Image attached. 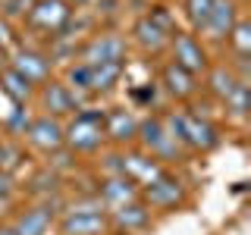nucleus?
I'll return each mask as SVG.
<instances>
[{
	"mask_svg": "<svg viewBox=\"0 0 251 235\" xmlns=\"http://www.w3.org/2000/svg\"><path fill=\"white\" fill-rule=\"evenodd\" d=\"M167 122H170V135L176 138V141H182V144H188V147L210 151V147L220 144L217 129H214L207 119L195 116V113H185V110H179V113H173Z\"/></svg>",
	"mask_w": 251,
	"mask_h": 235,
	"instance_id": "obj_1",
	"label": "nucleus"
},
{
	"mask_svg": "<svg viewBox=\"0 0 251 235\" xmlns=\"http://www.w3.org/2000/svg\"><path fill=\"white\" fill-rule=\"evenodd\" d=\"M104 141V113L100 110H78L75 119L63 125V144L73 151H94Z\"/></svg>",
	"mask_w": 251,
	"mask_h": 235,
	"instance_id": "obj_2",
	"label": "nucleus"
},
{
	"mask_svg": "<svg viewBox=\"0 0 251 235\" xmlns=\"http://www.w3.org/2000/svg\"><path fill=\"white\" fill-rule=\"evenodd\" d=\"M63 235H104L107 232V216L94 204H78L73 207L60 223Z\"/></svg>",
	"mask_w": 251,
	"mask_h": 235,
	"instance_id": "obj_3",
	"label": "nucleus"
},
{
	"mask_svg": "<svg viewBox=\"0 0 251 235\" xmlns=\"http://www.w3.org/2000/svg\"><path fill=\"white\" fill-rule=\"evenodd\" d=\"M69 16L73 10L66 0H35V6L28 10V22L41 31H60L69 22Z\"/></svg>",
	"mask_w": 251,
	"mask_h": 235,
	"instance_id": "obj_4",
	"label": "nucleus"
},
{
	"mask_svg": "<svg viewBox=\"0 0 251 235\" xmlns=\"http://www.w3.org/2000/svg\"><path fill=\"white\" fill-rule=\"evenodd\" d=\"M138 138H141V144H145L154 157H160V160H170V157L179 154L176 138L167 132V125L160 119H145L138 125Z\"/></svg>",
	"mask_w": 251,
	"mask_h": 235,
	"instance_id": "obj_5",
	"label": "nucleus"
},
{
	"mask_svg": "<svg viewBox=\"0 0 251 235\" xmlns=\"http://www.w3.org/2000/svg\"><path fill=\"white\" fill-rule=\"evenodd\" d=\"M123 57H126V41L120 35H98V38H91L82 50V63H88V66L123 63Z\"/></svg>",
	"mask_w": 251,
	"mask_h": 235,
	"instance_id": "obj_6",
	"label": "nucleus"
},
{
	"mask_svg": "<svg viewBox=\"0 0 251 235\" xmlns=\"http://www.w3.org/2000/svg\"><path fill=\"white\" fill-rule=\"evenodd\" d=\"M25 135H28L31 144L41 147V151H47V154H53V151H60V147H63V125L53 119L50 113L31 119L25 125Z\"/></svg>",
	"mask_w": 251,
	"mask_h": 235,
	"instance_id": "obj_7",
	"label": "nucleus"
},
{
	"mask_svg": "<svg viewBox=\"0 0 251 235\" xmlns=\"http://www.w3.org/2000/svg\"><path fill=\"white\" fill-rule=\"evenodd\" d=\"M170 41H173V57H176L173 63H176V66H182L185 72L195 75V72H201V69L207 66V53L201 50V44L195 41L192 35H179V31H176Z\"/></svg>",
	"mask_w": 251,
	"mask_h": 235,
	"instance_id": "obj_8",
	"label": "nucleus"
},
{
	"mask_svg": "<svg viewBox=\"0 0 251 235\" xmlns=\"http://www.w3.org/2000/svg\"><path fill=\"white\" fill-rule=\"evenodd\" d=\"M13 72H19L31 85L47 82V75H50V60H47L44 53H38V50H19L13 57Z\"/></svg>",
	"mask_w": 251,
	"mask_h": 235,
	"instance_id": "obj_9",
	"label": "nucleus"
},
{
	"mask_svg": "<svg viewBox=\"0 0 251 235\" xmlns=\"http://www.w3.org/2000/svg\"><path fill=\"white\" fill-rule=\"evenodd\" d=\"M123 176L132 179V182L148 185V182H154L157 176H163V169H160V163H157L154 157H145V154H126V157H123Z\"/></svg>",
	"mask_w": 251,
	"mask_h": 235,
	"instance_id": "obj_10",
	"label": "nucleus"
},
{
	"mask_svg": "<svg viewBox=\"0 0 251 235\" xmlns=\"http://www.w3.org/2000/svg\"><path fill=\"white\" fill-rule=\"evenodd\" d=\"M235 22H239V19H235V3H232V0H214L204 28H207L210 38H226L232 31Z\"/></svg>",
	"mask_w": 251,
	"mask_h": 235,
	"instance_id": "obj_11",
	"label": "nucleus"
},
{
	"mask_svg": "<svg viewBox=\"0 0 251 235\" xmlns=\"http://www.w3.org/2000/svg\"><path fill=\"white\" fill-rule=\"evenodd\" d=\"M132 35H135V41L145 47V50H151V53H157V50H163V47L170 44V31H163L157 22L151 19V16H141V19L135 22V28H132Z\"/></svg>",
	"mask_w": 251,
	"mask_h": 235,
	"instance_id": "obj_12",
	"label": "nucleus"
},
{
	"mask_svg": "<svg viewBox=\"0 0 251 235\" xmlns=\"http://www.w3.org/2000/svg\"><path fill=\"white\" fill-rule=\"evenodd\" d=\"M104 135H110L113 141H129L138 135V119L129 113V110H110L104 113Z\"/></svg>",
	"mask_w": 251,
	"mask_h": 235,
	"instance_id": "obj_13",
	"label": "nucleus"
},
{
	"mask_svg": "<svg viewBox=\"0 0 251 235\" xmlns=\"http://www.w3.org/2000/svg\"><path fill=\"white\" fill-rule=\"evenodd\" d=\"M41 104H44V110H50V113H73V110H78V97L69 85L50 82V85H44V91H41Z\"/></svg>",
	"mask_w": 251,
	"mask_h": 235,
	"instance_id": "obj_14",
	"label": "nucleus"
},
{
	"mask_svg": "<svg viewBox=\"0 0 251 235\" xmlns=\"http://www.w3.org/2000/svg\"><path fill=\"white\" fill-rule=\"evenodd\" d=\"M145 198L154 204V207H173L179 198H182V188H179L176 179H170L167 172L163 176H157L154 182L145 185Z\"/></svg>",
	"mask_w": 251,
	"mask_h": 235,
	"instance_id": "obj_15",
	"label": "nucleus"
},
{
	"mask_svg": "<svg viewBox=\"0 0 251 235\" xmlns=\"http://www.w3.org/2000/svg\"><path fill=\"white\" fill-rule=\"evenodd\" d=\"M135 194H138L135 182L126 179V176H110V179L100 182V201L110 204V207H120V204L135 201Z\"/></svg>",
	"mask_w": 251,
	"mask_h": 235,
	"instance_id": "obj_16",
	"label": "nucleus"
},
{
	"mask_svg": "<svg viewBox=\"0 0 251 235\" xmlns=\"http://www.w3.org/2000/svg\"><path fill=\"white\" fill-rule=\"evenodd\" d=\"M50 219H53V210L50 207H31V210H25V213H19L13 232L16 235H47Z\"/></svg>",
	"mask_w": 251,
	"mask_h": 235,
	"instance_id": "obj_17",
	"label": "nucleus"
},
{
	"mask_svg": "<svg viewBox=\"0 0 251 235\" xmlns=\"http://www.w3.org/2000/svg\"><path fill=\"white\" fill-rule=\"evenodd\" d=\"M160 78H163V88H167L173 97H188V94H195V75L185 72L176 63H167Z\"/></svg>",
	"mask_w": 251,
	"mask_h": 235,
	"instance_id": "obj_18",
	"label": "nucleus"
},
{
	"mask_svg": "<svg viewBox=\"0 0 251 235\" xmlns=\"http://www.w3.org/2000/svg\"><path fill=\"white\" fill-rule=\"evenodd\" d=\"M113 219L120 229H141V226L148 223V207L138 201H129V204H120V207L113 210Z\"/></svg>",
	"mask_w": 251,
	"mask_h": 235,
	"instance_id": "obj_19",
	"label": "nucleus"
},
{
	"mask_svg": "<svg viewBox=\"0 0 251 235\" xmlns=\"http://www.w3.org/2000/svg\"><path fill=\"white\" fill-rule=\"evenodd\" d=\"M123 75V63H100V66H91V82L88 91H107L120 82Z\"/></svg>",
	"mask_w": 251,
	"mask_h": 235,
	"instance_id": "obj_20",
	"label": "nucleus"
},
{
	"mask_svg": "<svg viewBox=\"0 0 251 235\" xmlns=\"http://www.w3.org/2000/svg\"><path fill=\"white\" fill-rule=\"evenodd\" d=\"M0 82H3V91L10 94L16 104H25V100L31 97V82H25V78H22L19 72H13V69H6Z\"/></svg>",
	"mask_w": 251,
	"mask_h": 235,
	"instance_id": "obj_21",
	"label": "nucleus"
},
{
	"mask_svg": "<svg viewBox=\"0 0 251 235\" xmlns=\"http://www.w3.org/2000/svg\"><path fill=\"white\" fill-rule=\"evenodd\" d=\"M235 85H239V78H235L229 69H214V72H210V88H214V94L217 97H229L232 94V88Z\"/></svg>",
	"mask_w": 251,
	"mask_h": 235,
	"instance_id": "obj_22",
	"label": "nucleus"
},
{
	"mask_svg": "<svg viewBox=\"0 0 251 235\" xmlns=\"http://www.w3.org/2000/svg\"><path fill=\"white\" fill-rule=\"evenodd\" d=\"M229 38H232V44H235V53H239V57H248V53H251V25H248L245 19L232 25Z\"/></svg>",
	"mask_w": 251,
	"mask_h": 235,
	"instance_id": "obj_23",
	"label": "nucleus"
},
{
	"mask_svg": "<svg viewBox=\"0 0 251 235\" xmlns=\"http://www.w3.org/2000/svg\"><path fill=\"white\" fill-rule=\"evenodd\" d=\"M210 6H214V0H185V13L195 28H204V22L210 16Z\"/></svg>",
	"mask_w": 251,
	"mask_h": 235,
	"instance_id": "obj_24",
	"label": "nucleus"
},
{
	"mask_svg": "<svg viewBox=\"0 0 251 235\" xmlns=\"http://www.w3.org/2000/svg\"><path fill=\"white\" fill-rule=\"evenodd\" d=\"M248 85L245 82H242V78H239V85H235V88H232V94H229V97H226V104H229V110H232V113H245V110H248Z\"/></svg>",
	"mask_w": 251,
	"mask_h": 235,
	"instance_id": "obj_25",
	"label": "nucleus"
},
{
	"mask_svg": "<svg viewBox=\"0 0 251 235\" xmlns=\"http://www.w3.org/2000/svg\"><path fill=\"white\" fill-rule=\"evenodd\" d=\"M88 82H91V66L88 63H75V66H69V88H82L88 91Z\"/></svg>",
	"mask_w": 251,
	"mask_h": 235,
	"instance_id": "obj_26",
	"label": "nucleus"
},
{
	"mask_svg": "<svg viewBox=\"0 0 251 235\" xmlns=\"http://www.w3.org/2000/svg\"><path fill=\"white\" fill-rule=\"evenodd\" d=\"M19 163H22V151H19V147H16V144H0V169L13 172Z\"/></svg>",
	"mask_w": 251,
	"mask_h": 235,
	"instance_id": "obj_27",
	"label": "nucleus"
},
{
	"mask_svg": "<svg viewBox=\"0 0 251 235\" xmlns=\"http://www.w3.org/2000/svg\"><path fill=\"white\" fill-rule=\"evenodd\" d=\"M3 16H10V19H16V16H25L31 6H35V0H3Z\"/></svg>",
	"mask_w": 251,
	"mask_h": 235,
	"instance_id": "obj_28",
	"label": "nucleus"
},
{
	"mask_svg": "<svg viewBox=\"0 0 251 235\" xmlns=\"http://www.w3.org/2000/svg\"><path fill=\"white\" fill-rule=\"evenodd\" d=\"M148 16H151V19H154V22H157V25H160L163 31H170V35H173V19H170V13L163 10V6H157V10H151Z\"/></svg>",
	"mask_w": 251,
	"mask_h": 235,
	"instance_id": "obj_29",
	"label": "nucleus"
},
{
	"mask_svg": "<svg viewBox=\"0 0 251 235\" xmlns=\"http://www.w3.org/2000/svg\"><path fill=\"white\" fill-rule=\"evenodd\" d=\"M10 194H13V185H10V176H0V213H3V207L10 204Z\"/></svg>",
	"mask_w": 251,
	"mask_h": 235,
	"instance_id": "obj_30",
	"label": "nucleus"
},
{
	"mask_svg": "<svg viewBox=\"0 0 251 235\" xmlns=\"http://www.w3.org/2000/svg\"><path fill=\"white\" fill-rule=\"evenodd\" d=\"M0 235H16V232L10 229V226H0Z\"/></svg>",
	"mask_w": 251,
	"mask_h": 235,
	"instance_id": "obj_31",
	"label": "nucleus"
},
{
	"mask_svg": "<svg viewBox=\"0 0 251 235\" xmlns=\"http://www.w3.org/2000/svg\"><path fill=\"white\" fill-rule=\"evenodd\" d=\"M3 38H6V25L0 22V44H3Z\"/></svg>",
	"mask_w": 251,
	"mask_h": 235,
	"instance_id": "obj_32",
	"label": "nucleus"
},
{
	"mask_svg": "<svg viewBox=\"0 0 251 235\" xmlns=\"http://www.w3.org/2000/svg\"><path fill=\"white\" fill-rule=\"evenodd\" d=\"M3 60H6V57H3V47H0V66H3Z\"/></svg>",
	"mask_w": 251,
	"mask_h": 235,
	"instance_id": "obj_33",
	"label": "nucleus"
},
{
	"mask_svg": "<svg viewBox=\"0 0 251 235\" xmlns=\"http://www.w3.org/2000/svg\"><path fill=\"white\" fill-rule=\"evenodd\" d=\"M78 3H88V0H78Z\"/></svg>",
	"mask_w": 251,
	"mask_h": 235,
	"instance_id": "obj_34",
	"label": "nucleus"
}]
</instances>
